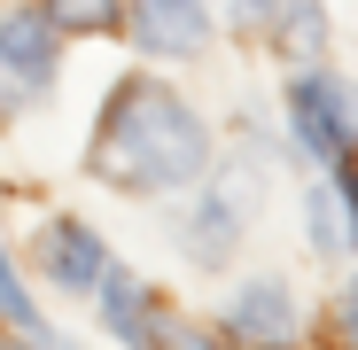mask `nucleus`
<instances>
[{"instance_id":"nucleus-15","label":"nucleus","mask_w":358,"mask_h":350,"mask_svg":"<svg viewBox=\"0 0 358 350\" xmlns=\"http://www.w3.org/2000/svg\"><path fill=\"white\" fill-rule=\"evenodd\" d=\"M343 203L358 210V171H350V163H343Z\"/></svg>"},{"instance_id":"nucleus-7","label":"nucleus","mask_w":358,"mask_h":350,"mask_svg":"<svg viewBox=\"0 0 358 350\" xmlns=\"http://www.w3.org/2000/svg\"><path fill=\"white\" fill-rule=\"evenodd\" d=\"M94 288H101V319H109V335H125V342H156V312H148V288H141L133 272H101Z\"/></svg>"},{"instance_id":"nucleus-11","label":"nucleus","mask_w":358,"mask_h":350,"mask_svg":"<svg viewBox=\"0 0 358 350\" xmlns=\"http://www.w3.org/2000/svg\"><path fill=\"white\" fill-rule=\"evenodd\" d=\"M0 319L8 327H24V335H47V319L31 312V296L16 288V272H8V257H0Z\"/></svg>"},{"instance_id":"nucleus-16","label":"nucleus","mask_w":358,"mask_h":350,"mask_svg":"<svg viewBox=\"0 0 358 350\" xmlns=\"http://www.w3.org/2000/svg\"><path fill=\"white\" fill-rule=\"evenodd\" d=\"M0 94H8V78H0Z\"/></svg>"},{"instance_id":"nucleus-8","label":"nucleus","mask_w":358,"mask_h":350,"mask_svg":"<svg viewBox=\"0 0 358 350\" xmlns=\"http://www.w3.org/2000/svg\"><path fill=\"white\" fill-rule=\"evenodd\" d=\"M47 272L63 280V288H94L109 272V257H101V242H94L86 226H55L47 233Z\"/></svg>"},{"instance_id":"nucleus-13","label":"nucleus","mask_w":358,"mask_h":350,"mask_svg":"<svg viewBox=\"0 0 358 350\" xmlns=\"http://www.w3.org/2000/svg\"><path fill=\"white\" fill-rule=\"evenodd\" d=\"M234 16H242V24H273L280 0H234Z\"/></svg>"},{"instance_id":"nucleus-9","label":"nucleus","mask_w":358,"mask_h":350,"mask_svg":"<svg viewBox=\"0 0 358 350\" xmlns=\"http://www.w3.org/2000/svg\"><path fill=\"white\" fill-rule=\"evenodd\" d=\"M117 16H125L117 0H47V24L55 31H109Z\"/></svg>"},{"instance_id":"nucleus-12","label":"nucleus","mask_w":358,"mask_h":350,"mask_svg":"<svg viewBox=\"0 0 358 350\" xmlns=\"http://www.w3.org/2000/svg\"><path fill=\"white\" fill-rule=\"evenodd\" d=\"M280 16H288V47H296V54H320V31H327V24H320L312 0H280Z\"/></svg>"},{"instance_id":"nucleus-3","label":"nucleus","mask_w":358,"mask_h":350,"mask_svg":"<svg viewBox=\"0 0 358 350\" xmlns=\"http://www.w3.org/2000/svg\"><path fill=\"white\" fill-rule=\"evenodd\" d=\"M250 210H257V171H250V163H226L218 187L187 210V233H179L187 257H195V265H226V249H234V233H242Z\"/></svg>"},{"instance_id":"nucleus-14","label":"nucleus","mask_w":358,"mask_h":350,"mask_svg":"<svg viewBox=\"0 0 358 350\" xmlns=\"http://www.w3.org/2000/svg\"><path fill=\"white\" fill-rule=\"evenodd\" d=\"M343 335L358 342V288H343Z\"/></svg>"},{"instance_id":"nucleus-5","label":"nucleus","mask_w":358,"mask_h":350,"mask_svg":"<svg viewBox=\"0 0 358 350\" xmlns=\"http://www.w3.org/2000/svg\"><path fill=\"white\" fill-rule=\"evenodd\" d=\"M47 71H55V24H47V8L0 16V78L8 86H47Z\"/></svg>"},{"instance_id":"nucleus-6","label":"nucleus","mask_w":358,"mask_h":350,"mask_svg":"<svg viewBox=\"0 0 358 350\" xmlns=\"http://www.w3.org/2000/svg\"><path fill=\"white\" fill-rule=\"evenodd\" d=\"M226 327L242 335V342H288V335H296V304H288L280 280H250L242 296H234Z\"/></svg>"},{"instance_id":"nucleus-4","label":"nucleus","mask_w":358,"mask_h":350,"mask_svg":"<svg viewBox=\"0 0 358 350\" xmlns=\"http://www.w3.org/2000/svg\"><path fill=\"white\" fill-rule=\"evenodd\" d=\"M133 39L148 54H195L210 39V8L203 0H133Z\"/></svg>"},{"instance_id":"nucleus-10","label":"nucleus","mask_w":358,"mask_h":350,"mask_svg":"<svg viewBox=\"0 0 358 350\" xmlns=\"http://www.w3.org/2000/svg\"><path fill=\"white\" fill-rule=\"evenodd\" d=\"M304 226H312V242H320V249H327V257H335V249H343V242H350V226H343V203H335V195H327V187H320V195H312V203H304Z\"/></svg>"},{"instance_id":"nucleus-2","label":"nucleus","mask_w":358,"mask_h":350,"mask_svg":"<svg viewBox=\"0 0 358 350\" xmlns=\"http://www.w3.org/2000/svg\"><path fill=\"white\" fill-rule=\"evenodd\" d=\"M288 125L312 148V163H343L350 140H358V94L335 86V78H296L288 86Z\"/></svg>"},{"instance_id":"nucleus-1","label":"nucleus","mask_w":358,"mask_h":350,"mask_svg":"<svg viewBox=\"0 0 358 350\" xmlns=\"http://www.w3.org/2000/svg\"><path fill=\"white\" fill-rule=\"evenodd\" d=\"M94 171L109 187H133V195H156V187H187L210 171V133L203 117L179 101L171 86L156 78H125L109 94V117L94 133Z\"/></svg>"}]
</instances>
